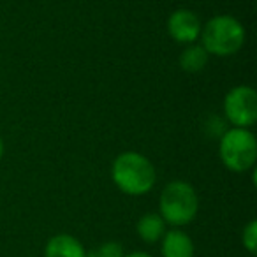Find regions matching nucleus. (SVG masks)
<instances>
[{"mask_svg": "<svg viewBox=\"0 0 257 257\" xmlns=\"http://www.w3.org/2000/svg\"><path fill=\"white\" fill-rule=\"evenodd\" d=\"M123 257H152L150 253H147V252H131V253H127V255H123Z\"/></svg>", "mask_w": 257, "mask_h": 257, "instance_id": "13", "label": "nucleus"}, {"mask_svg": "<svg viewBox=\"0 0 257 257\" xmlns=\"http://www.w3.org/2000/svg\"><path fill=\"white\" fill-rule=\"evenodd\" d=\"M208 64V51L203 46H189L180 55V67L185 72L196 74L201 72Z\"/></svg>", "mask_w": 257, "mask_h": 257, "instance_id": "10", "label": "nucleus"}, {"mask_svg": "<svg viewBox=\"0 0 257 257\" xmlns=\"http://www.w3.org/2000/svg\"><path fill=\"white\" fill-rule=\"evenodd\" d=\"M85 257H123V248H121L120 243L107 241L92 248Z\"/></svg>", "mask_w": 257, "mask_h": 257, "instance_id": "11", "label": "nucleus"}, {"mask_svg": "<svg viewBox=\"0 0 257 257\" xmlns=\"http://www.w3.org/2000/svg\"><path fill=\"white\" fill-rule=\"evenodd\" d=\"M257 143L246 128H231L220 140V159L229 171L243 173L255 164Z\"/></svg>", "mask_w": 257, "mask_h": 257, "instance_id": "4", "label": "nucleus"}, {"mask_svg": "<svg viewBox=\"0 0 257 257\" xmlns=\"http://www.w3.org/2000/svg\"><path fill=\"white\" fill-rule=\"evenodd\" d=\"M113 182L121 192L128 196H141L155 185V169L145 155L136 152H125L113 162Z\"/></svg>", "mask_w": 257, "mask_h": 257, "instance_id": "1", "label": "nucleus"}, {"mask_svg": "<svg viewBox=\"0 0 257 257\" xmlns=\"http://www.w3.org/2000/svg\"><path fill=\"white\" fill-rule=\"evenodd\" d=\"M168 32L178 43L190 44L201 36V22L196 13L189 9H178L169 16Z\"/></svg>", "mask_w": 257, "mask_h": 257, "instance_id": "6", "label": "nucleus"}, {"mask_svg": "<svg viewBox=\"0 0 257 257\" xmlns=\"http://www.w3.org/2000/svg\"><path fill=\"white\" fill-rule=\"evenodd\" d=\"M83 245L71 234H57L48 241L44 257H85Z\"/></svg>", "mask_w": 257, "mask_h": 257, "instance_id": "7", "label": "nucleus"}, {"mask_svg": "<svg viewBox=\"0 0 257 257\" xmlns=\"http://www.w3.org/2000/svg\"><path fill=\"white\" fill-rule=\"evenodd\" d=\"M224 113L232 125L250 127L257 120V93L252 86H236L225 95Z\"/></svg>", "mask_w": 257, "mask_h": 257, "instance_id": "5", "label": "nucleus"}, {"mask_svg": "<svg viewBox=\"0 0 257 257\" xmlns=\"http://www.w3.org/2000/svg\"><path fill=\"white\" fill-rule=\"evenodd\" d=\"M243 245L250 253L257 252V222L252 220L245 229H243Z\"/></svg>", "mask_w": 257, "mask_h": 257, "instance_id": "12", "label": "nucleus"}, {"mask_svg": "<svg viewBox=\"0 0 257 257\" xmlns=\"http://www.w3.org/2000/svg\"><path fill=\"white\" fill-rule=\"evenodd\" d=\"M162 255L164 257H194L192 239L187 232L173 229L166 232L162 239Z\"/></svg>", "mask_w": 257, "mask_h": 257, "instance_id": "8", "label": "nucleus"}, {"mask_svg": "<svg viewBox=\"0 0 257 257\" xmlns=\"http://www.w3.org/2000/svg\"><path fill=\"white\" fill-rule=\"evenodd\" d=\"M166 232V222L162 220L161 215L157 213H147L138 222V234L143 241L155 243L164 236Z\"/></svg>", "mask_w": 257, "mask_h": 257, "instance_id": "9", "label": "nucleus"}, {"mask_svg": "<svg viewBox=\"0 0 257 257\" xmlns=\"http://www.w3.org/2000/svg\"><path fill=\"white\" fill-rule=\"evenodd\" d=\"M245 43V29L232 16H215L203 29V48L217 57H229Z\"/></svg>", "mask_w": 257, "mask_h": 257, "instance_id": "3", "label": "nucleus"}, {"mask_svg": "<svg viewBox=\"0 0 257 257\" xmlns=\"http://www.w3.org/2000/svg\"><path fill=\"white\" fill-rule=\"evenodd\" d=\"M197 194L187 182H171L164 187L161 196V217L164 222L180 227L194 220L197 213Z\"/></svg>", "mask_w": 257, "mask_h": 257, "instance_id": "2", "label": "nucleus"}, {"mask_svg": "<svg viewBox=\"0 0 257 257\" xmlns=\"http://www.w3.org/2000/svg\"><path fill=\"white\" fill-rule=\"evenodd\" d=\"M4 155V143H2V138H0V159Z\"/></svg>", "mask_w": 257, "mask_h": 257, "instance_id": "14", "label": "nucleus"}]
</instances>
